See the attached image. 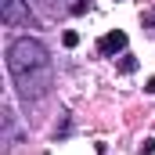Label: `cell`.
I'll list each match as a JSON object with an SVG mask.
<instances>
[{
  "instance_id": "cell-10",
  "label": "cell",
  "mask_w": 155,
  "mask_h": 155,
  "mask_svg": "<svg viewBox=\"0 0 155 155\" xmlns=\"http://www.w3.org/2000/svg\"><path fill=\"white\" fill-rule=\"evenodd\" d=\"M144 90H148V94H155V76L148 79V87H144Z\"/></svg>"
},
{
  "instance_id": "cell-7",
  "label": "cell",
  "mask_w": 155,
  "mask_h": 155,
  "mask_svg": "<svg viewBox=\"0 0 155 155\" xmlns=\"http://www.w3.org/2000/svg\"><path fill=\"white\" fill-rule=\"evenodd\" d=\"M87 7H90V0H72V4H69V15H83Z\"/></svg>"
},
{
  "instance_id": "cell-6",
  "label": "cell",
  "mask_w": 155,
  "mask_h": 155,
  "mask_svg": "<svg viewBox=\"0 0 155 155\" xmlns=\"http://www.w3.org/2000/svg\"><path fill=\"white\" fill-rule=\"evenodd\" d=\"M141 25H144V33H148V36H155V15H152V11H144V15H141Z\"/></svg>"
},
{
  "instance_id": "cell-4",
  "label": "cell",
  "mask_w": 155,
  "mask_h": 155,
  "mask_svg": "<svg viewBox=\"0 0 155 155\" xmlns=\"http://www.w3.org/2000/svg\"><path fill=\"white\" fill-rule=\"evenodd\" d=\"M119 72H126V76L137 72V58H134V54H123V58H119Z\"/></svg>"
},
{
  "instance_id": "cell-8",
  "label": "cell",
  "mask_w": 155,
  "mask_h": 155,
  "mask_svg": "<svg viewBox=\"0 0 155 155\" xmlns=\"http://www.w3.org/2000/svg\"><path fill=\"white\" fill-rule=\"evenodd\" d=\"M61 43H65V47H76V43H79V33L65 29V33H61Z\"/></svg>"
},
{
  "instance_id": "cell-2",
  "label": "cell",
  "mask_w": 155,
  "mask_h": 155,
  "mask_svg": "<svg viewBox=\"0 0 155 155\" xmlns=\"http://www.w3.org/2000/svg\"><path fill=\"white\" fill-rule=\"evenodd\" d=\"M0 18H4V25H29V29H40V18L29 11V0H0Z\"/></svg>"
},
{
  "instance_id": "cell-1",
  "label": "cell",
  "mask_w": 155,
  "mask_h": 155,
  "mask_svg": "<svg viewBox=\"0 0 155 155\" xmlns=\"http://www.w3.org/2000/svg\"><path fill=\"white\" fill-rule=\"evenodd\" d=\"M7 72L15 79L22 101H43L54 87V61L51 51L36 36H15L7 43Z\"/></svg>"
},
{
  "instance_id": "cell-9",
  "label": "cell",
  "mask_w": 155,
  "mask_h": 155,
  "mask_svg": "<svg viewBox=\"0 0 155 155\" xmlns=\"http://www.w3.org/2000/svg\"><path fill=\"white\" fill-rule=\"evenodd\" d=\"M141 155H155V137H144L141 141Z\"/></svg>"
},
{
  "instance_id": "cell-5",
  "label": "cell",
  "mask_w": 155,
  "mask_h": 155,
  "mask_svg": "<svg viewBox=\"0 0 155 155\" xmlns=\"http://www.w3.org/2000/svg\"><path fill=\"white\" fill-rule=\"evenodd\" d=\"M43 15H58V0H33Z\"/></svg>"
},
{
  "instance_id": "cell-3",
  "label": "cell",
  "mask_w": 155,
  "mask_h": 155,
  "mask_svg": "<svg viewBox=\"0 0 155 155\" xmlns=\"http://www.w3.org/2000/svg\"><path fill=\"white\" fill-rule=\"evenodd\" d=\"M123 51H126V33L123 29H112V33H105L97 40V54H105V58H116Z\"/></svg>"
}]
</instances>
